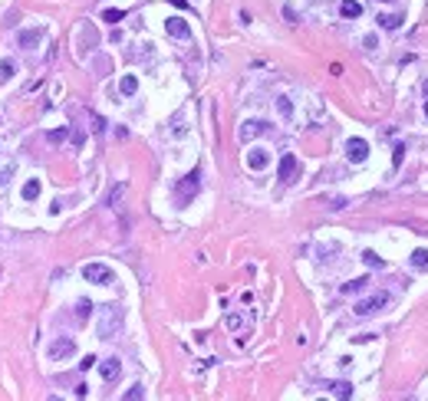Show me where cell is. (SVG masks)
Returning a JSON list of instances; mask_svg holds the SVG:
<instances>
[{
    "instance_id": "cell-9",
    "label": "cell",
    "mask_w": 428,
    "mask_h": 401,
    "mask_svg": "<svg viewBox=\"0 0 428 401\" xmlns=\"http://www.w3.org/2000/svg\"><path fill=\"white\" fill-rule=\"evenodd\" d=\"M270 165V155L264 148H254V151H247V168L250 171H264V168Z\"/></svg>"
},
{
    "instance_id": "cell-21",
    "label": "cell",
    "mask_w": 428,
    "mask_h": 401,
    "mask_svg": "<svg viewBox=\"0 0 428 401\" xmlns=\"http://www.w3.org/2000/svg\"><path fill=\"white\" fill-rule=\"evenodd\" d=\"M277 112H280L284 118H294V102H290L286 95H280V99H277Z\"/></svg>"
},
{
    "instance_id": "cell-13",
    "label": "cell",
    "mask_w": 428,
    "mask_h": 401,
    "mask_svg": "<svg viewBox=\"0 0 428 401\" xmlns=\"http://www.w3.org/2000/svg\"><path fill=\"white\" fill-rule=\"evenodd\" d=\"M340 13L346 16V20H352V16L362 13V3H359V0H342V3H340Z\"/></svg>"
},
{
    "instance_id": "cell-27",
    "label": "cell",
    "mask_w": 428,
    "mask_h": 401,
    "mask_svg": "<svg viewBox=\"0 0 428 401\" xmlns=\"http://www.w3.org/2000/svg\"><path fill=\"white\" fill-rule=\"evenodd\" d=\"M138 398H145V388H142V385H132V388L126 392V401H138Z\"/></svg>"
},
{
    "instance_id": "cell-3",
    "label": "cell",
    "mask_w": 428,
    "mask_h": 401,
    "mask_svg": "<svg viewBox=\"0 0 428 401\" xmlns=\"http://www.w3.org/2000/svg\"><path fill=\"white\" fill-rule=\"evenodd\" d=\"M386 306H388V296L386 293H376V296H369V299H359L356 306H352V313H356L359 319H369V316L382 313Z\"/></svg>"
},
{
    "instance_id": "cell-18",
    "label": "cell",
    "mask_w": 428,
    "mask_h": 401,
    "mask_svg": "<svg viewBox=\"0 0 428 401\" xmlns=\"http://www.w3.org/2000/svg\"><path fill=\"white\" fill-rule=\"evenodd\" d=\"M119 92H122V95H135V92H138V79H135V76H122Z\"/></svg>"
},
{
    "instance_id": "cell-20",
    "label": "cell",
    "mask_w": 428,
    "mask_h": 401,
    "mask_svg": "<svg viewBox=\"0 0 428 401\" xmlns=\"http://www.w3.org/2000/svg\"><path fill=\"white\" fill-rule=\"evenodd\" d=\"M33 197H40V181H36V178H30V181L24 184V201H33Z\"/></svg>"
},
{
    "instance_id": "cell-5",
    "label": "cell",
    "mask_w": 428,
    "mask_h": 401,
    "mask_svg": "<svg viewBox=\"0 0 428 401\" xmlns=\"http://www.w3.org/2000/svg\"><path fill=\"white\" fill-rule=\"evenodd\" d=\"M72 355H76V342L70 336H60L50 342V359L53 362H63V359H72Z\"/></svg>"
},
{
    "instance_id": "cell-25",
    "label": "cell",
    "mask_w": 428,
    "mask_h": 401,
    "mask_svg": "<svg viewBox=\"0 0 428 401\" xmlns=\"http://www.w3.org/2000/svg\"><path fill=\"white\" fill-rule=\"evenodd\" d=\"M122 194H126V184H116V188H112V194H109V207H119Z\"/></svg>"
},
{
    "instance_id": "cell-10",
    "label": "cell",
    "mask_w": 428,
    "mask_h": 401,
    "mask_svg": "<svg viewBox=\"0 0 428 401\" xmlns=\"http://www.w3.org/2000/svg\"><path fill=\"white\" fill-rule=\"evenodd\" d=\"M267 132V122H260V118H250V122H244V128H240V138H254V135H264Z\"/></svg>"
},
{
    "instance_id": "cell-32",
    "label": "cell",
    "mask_w": 428,
    "mask_h": 401,
    "mask_svg": "<svg viewBox=\"0 0 428 401\" xmlns=\"http://www.w3.org/2000/svg\"><path fill=\"white\" fill-rule=\"evenodd\" d=\"M330 207H333V211H342V207H346V197H333V201H330Z\"/></svg>"
},
{
    "instance_id": "cell-17",
    "label": "cell",
    "mask_w": 428,
    "mask_h": 401,
    "mask_svg": "<svg viewBox=\"0 0 428 401\" xmlns=\"http://www.w3.org/2000/svg\"><path fill=\"white\" fill-rule=\"evenodd\" d=\"M326 388L333 395H340V398H352V385H349V382H330Z\"/></svg>"
},
{
    "instance_id": "cell-34",
    "label": "cell",
    "mask_w": 428,
    "mask_h": 401,
    "mask_svg": "<svg viewBox=\"0 0 428 401\" xmlns=\"http://www.w3.org/2000/svg\"><path fill=\"white\" fill-rule=\"evenodd\" d=\"M425 118H428V82H425Z\"/></svg>"
},
{
    "instance_id": "cell-22",
    "label": "cell",
    "mask_w": 428,
    "mask_h": 401,
    "mask_svg": "<svg viewBox=\"0 0 428 401\" xmlns=\"http://www.w3.org/2000/svg\"><path fill=\"white\" fill-rule=\"evenodd\" d=\"M16 72V63L14 59H0V82H4V79H10Z\"/></svg>"
},
{
    "instance_id": "cell-24",
    "label": "cell",
    "mask_w": 428,
    "mask_h": 401,
    "mask_svg": "<svg viewBox=\"0 0 428 401\" xmlns=\"http://www.w3.org/2000/svg\"><path fill=\"white\" fill-rule=\"evenodd\" d=\"M46 138H50L53 145H60V142H66V138H70V128H53V132H50Z\"/></svg>"
},
{
    "instance_id": "cell-19",
    "label": "cell",
    "mask_w": 428,
    "mask_h": 401,
    "mask_svg": "<svg viewBox=\"0 0 428 401\" xmlns=\"http://www.w3.org/2000/svg\"><path fill=\"white\" fill-rule=\"evenodd\" d=\"M224 329H230V332L244 329V316H240V313H228V316H224Z\"/></svg>"
},
{
    "instance_id": "cell-1",
    "label": "cell",
    "mask_w": 428,
    "mask_h": 401,
    "mask_svg": "<svg viewBox=\"0 0 428 401\" xmlns=\"http://www.w3.org/2000/svg\"><path fill=\"white\" fill-rule=\"evenodd\" d=\"M122 329V309L119 306H106L99 316V339H112Z\"/></svg>"
},
{
    "instance_id": "cell-12",
    "label": "cell",
    "mask_w": 428,
    "mask_h": 401,
    "mask_svg": "<svg viewBox=\"0 0 428 401\" xmlns=\"http://www.w3.org/2000/svg\"><path fill=\"white\" fill-rule=\"evenodd\" d=\"M99 372H102L106 382H116V378H119V372H122V362H119V359H106V362L99 365Z\"/></svg>"
},
{
    "instance_id": "cell-30",
    "label": "cell",
    "mask_w": 428,
    "mask_h": 401,
    "mask_svg": "<svg viewBox=\"0 0 428 401\" xmlns=\"http://www.w3.org/2000/svg\"><path fill=\"white\" fill-rule=\"evenodd\" d=\"M96 362H99V359H96V355H86V359H82V362H80V369H82V372H89V369H92V365H96Z\"/></svg>"
},
{
    "instance_id": "cell-7",
    "label": "cell",
    "mask_w": 428,
    "mask_h": 401,
    "mask_svg": "<svg viewBox=\"0 0 428 401\" xmlns=\"http://www.w3.org/2000/svg\"><path fill=\"white\" fill-rule=\"evenodd\" d=\"M346 158L352 161V165L366 161V158H369V142H362V138H349L346 142Z\"/></svg>"
},
{
    "instance_id": "cell-31",
    "label": "cell",
    "mask_w": 428,
    "mask_h": 401,
    "mask_svg": "<svg viewBox=\"0 0 428 401\" xmlns=\"http://www.w3.org/2000/svg\"><path fill=\"white\" fill-rule=\"evenodd\" d=\"M10 178H14V165H10V168H4V171H0V188H4V184H7Z\"/></svg>"
},
{
    "instance_id": "cell-28",
    "label": "cell",
    "mask_w": 428,
    "mask_h": 401,
    "mask_svg": "<svg viewBox=\"0 0 428 401\" xmlns=\"http://www.w3.org/2000/svg\"><path fill=\"white\" fill-rule=\"evenodd\" d=\"M402 161H405V145H396V148H392V165L398 168Z\"/></svg>"
},
{
    "instance_id": "cell-15",
    "label": "cell",
    "mask_w": 428,
    "mask_h": 401,
    "mask_svg": "<svg viewBox=\"0 0 428 401\" xmlns=\"http://www.w3.org/2000/svg\"><path fill=\"white\" fill-rule=\"evenodd\" d=\"M366 290H369V276H359V280L342 283V293H366Z\"/></svg>"
},
{
    "instance_id": "cell-4",
    "label": "cell",
    "mask_w": 428,
    "mask_h": 401,
    "mask_svg": "<svg viewBox=\"0 0 428 401\" xmlns=\"http://www.w3.org/2000/svg\"><path fill=\"white\" fill-rule=\"evenodd\" d=\"M82 276H86V283H96V286H109L112 283V270L106 263H86L82 267Z\"/></svg>"
},
{
    "instance_id": "cell-11",
    "label": "cell",
    "mask_w": 428,
    "mask_h": 401,
    "mask_svg": "<svg viewBox=\"0 0 428 401\" xmlns=\"http://www.w3.org/2000/svg\"><path fill=\"white\" fill-rule=\"evenodd\" d=\"M40 39H43V30H20V36H16V43H20L24 49H33L36 43H40Z\"/></svg>"
},
{
    "instance_id": "cell-6",
    "label": "cell",
    "mask_w": 428,
    "mask_h": 401,
    "mask_svg": "<svg viewBox=\"0 0 428 401\" xmlns=\"http://www.w3.org/2000/svg\"><path fill=\"white\" fill-rule=\"evenodd\" d=\"M296 171H300V161H296V155H280V165H277V178L284 184H294L296 181Z\"/></svg>"
},
{
    "instance_id": "cell-8",
    "label": "cell",
    "mask_w": 428,
    "mask_h": 401,
    "mask_svg": "<svg viewBox=\"0 0 428 401\" xmlns=\"http://www.w3.org/2000/svg\"><path fill=\"white\" fill-rule=\"evenodd\" d=\"M165 33L174 36V39H188L191 26H188V20H182V16H172V20H165Z\"/></svg>"
},
{
    "instance_id": "cell-16",
    "label": "cell",
    "mask_w": 428,
    "mask_h": 401,
    "mask_svg": "<svg viewBox=\"0 0 428 401\" xmlns=\"http://www.w3.org/2000/svg\"><path fill=\"white\" fill-rule=\"evenodd\" d=\"M408 260H412V267H415V270H428V250H425V247L412 250V257H408Z\"/></svg>"
},
{
    "instance_id": "cell-23",
    "label": "cell",
    "mask_w": 428,
    "mask_h": 401,
    "mask_svg": "<svg viewBox=\"0 0 428 401\" xmlns=\"http://www.w3.org/2000/svg\"><path fill=\"white\" fill-rule=\"evenodd\" d=\"M102 20H106V23H112V26H116V23H122V20H126V10H106V13H102Z\"/></svg>"
},
{
    "instance_id": "cell-14",
    "label": "cell",
    "mask_w": 428,
    "mask_h": 401,
    "mask_svg": "<svg viewBox=\"0 0 428 401\" xmlns=\"http://www.w3.org/2000/svg\"><path fill=\"white\" fill-rule=\"evenodd\" d=\"M402 20H405L402 13H382L379 16V26H382V30H396V26H402Z\"/></svg>"
},
{
    "instance_id": "cell-29",
    "label": "cell",
    "mask_w": 428,
    "mask_h": 401,
    "mask_svg": "<svg viewBox=\"0 0 428 401\" xmlns=\"http://www.w3.org/2000/svg\"><path fill=\"white\" fill-rule=\"evenodd\" d=\"M89 313H92V303L82 299V303H80V319H89Z\"/></svg>"
},
{
    "instance_id": "cell-26",
    "label": "cell",
    "mask_w": 428,
    "mask_h": 401,
    "mask_svg": "<svg viewBox=\"0 0 428 401\" xmlns=\"http://www.w3.org/2000/svg\"><path fill=\"white\" fill-rule=\"evenodd\" d=\"M362 260H366V263H369L372 270H379V267H382V257H379L376 250H366V253H362Z\"/></svg>"
},
{
    "instance_id": "cell-33",
    "label": "cell",
    "mask_w": 428,
    "mask_h": 401,
    "mask_svg": "<svg viewBox=\"0 0 428 401\" xmlns=\"http://www.w3.org/2000/svg\"><path fill=\"white\" fill-rule=\"evenodd\" d=\"M92 128H96V132H102V128H106V122H102L99 115H92Z\"/></svg>"
},
{
    "instance_id": "cell-2",
    "label": "cell",
    "mask_w": 428,
    "mask_h": 401,
    "mask_svg": "<svg viewBox=\"0 0 428 401\" xmlns=\"http://www.w3.org/2000/svg\"><path fill=\"white\" fill-rule=\"evenodd\" d=\"M198 188H201V171L194 168V171H188L182 181L174 184V197H178V204H188L191 197L198 194Z\"/></svg>"
}]
</instances>
